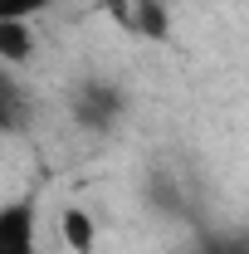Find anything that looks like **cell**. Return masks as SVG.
Wrapping results in <instances>:
<instances>
[{"mask_svg":"<svg viewBox=\"0 0 249 254\" xmlns=\"http://www.w3.org/2000/svg\"><path fill=\"white\" fill-rule=\"evenodd\" d=\"M0 254H44L39 250V205L10 200L0 210Z\"/></svg>","mask_w":249,"mask_h":254,"instance_id":"cell-1","label":"cell"},{"mask_svg":"<svg viewBox=\"0 0 249 254\" xmlns=\"http://www.w3.org/2000/svg\"><path fill=\"white\" fill-rule=\"evenodd\" d=\"M59 240L73 254H93L98 250V220L88 215V205H63L59 210Z\"/></svg>","mask_w":249,"mask_h":254,"instance_id":"cell-2","label":"cell"},{"mask_svg":"<svg viewBox=\"0 0 249 254\" xmlns=\"http://www.w3.org/2000/svg\"><path fill=\"white\" fill-rule=\"evenodd\" d=\"M30 34H34V25H0V54H5V64H25L30 59Z\"/></svg>","mask_w":249,"mask_h":254,"instance_id":"cell-3","label":"cell"},{"mask_svg":"<svg viewBox=\"0 0 249 254\" xmlns=\"http://www.w3.org/2000/svg\"><path fill=\"white\" fill-rule=\"evenodd\" d=\"M54 0H0V25H34Z\"/></svg>","mask_w":249,"mask_h":254,"instance_id":"cell-4","label":"cell"},{"mask_svg":"<svg viewBox=\"0 0 249 254\" xmlns=\"http://www.w3.org/2000/svg\"><path fill=\"white\" fill-rule=\"evenodd\" d=\"M205 254H249V235H220L205 245Z\"/></svg>","mask_w":249,"mask_h":254,"instance_id":"cell-5","label":"cell"}]
</instances>
